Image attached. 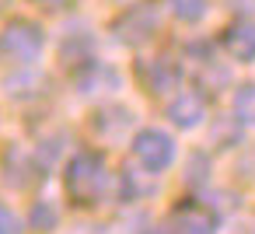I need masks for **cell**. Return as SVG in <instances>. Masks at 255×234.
<instances>
[{
	"label": "cell",
	"instance_id": "cell-1",
	"mask_svg": "<svg viewBox=\"0 0 255 234\" xmlns=\"http://www.w3.org/2000/svg\"><path fill=\"white\" fill-rule=\"evenodd\" d=\"M63 185H67V196L81 206H91L105 196L109 189V164L98 150H77L63 171Z\"/></svg>",
	"mask_w": 255,
	"mask_h": 234
},
{
	"label": "cell",
	"instance_id": "cell-2",
	"mask_svg": "<svg viewBox=\"0 0 255 234\" xmlns=\"http://www.w3.org/2000/svg\"><path fill=\"white\" fill-rule=\"evenodd\" d=\"M46 49V32L39 21L28 18H11L0 28V67H18L28 70Z\"/></svg>",
	"mask_w": 255,
	"mask_h": 234
},
{
	"label": "cell",
	"instance_id": "cell-3",
	"mask_svg": "<svg viewBox=\"0 0 255 234\" xmlns=\"http://www.w3.org/2000/svg\"><path fill=\"white\" fill-rule=\"evenodd\" d=\"M133 157L147 175H161L175 164L178 157V143L171 140V133L164 129H140L133 136Z\"/></svg>",
	"mask_w": 255,
	"mask_h": 234
},
{
	"label": "cell",
	"instance_id": "cell-4",
	"mask_svg": "<svg viewBox=\"0 0 255 234\" xmlns=\"http://www.w3.org/2000/svg\"><path fill=\"white\" fill-rule=\"evenodd\" d=\"M161 28V11L154 4H133L112 21V39L123 46H143Z\"/></svg>",
	"mask_w": 255,
	"mask_h": 234
},
{
	"label": "cell",
	"instance_id": "cell-5",
	"mask_svg": "<svg viewBox=\"0 0 255 234\" xmlns=\"http://www.w3.org/2000/svg\"><path fill=\"white\" fill-rule=\"evenodd\" d=\"M217 227H220V220H217V213L210 206H203V203H182V206H175L168 213L161 234H217Z\"/></svg>",
	"mask_w": 255,
	"mask_h": 234
},
{
	"label": "cell",
	"instance_id": "cell-6",
	"mask_svg": "<svg viewBox=\"0 0 255 234\" xmlns=\"http://www.w3.org/2000/svg\"><path fill=\"white\" fill-rule=\"evenodd\" d=\"M136 74H140V84L150 91V95H171L178 91L182 84V67L168 56H154V60H140L136 63Z\"/></svg>",
	"mask_w": 255,
	"mask_h": 234
},
{
	"label": "cell",
	"instance_id": "cell-7",
	"mask_svg": "<svg viewBox=\"0 0 255 234\" xmlns=\"http://www.w3.org/2000/svg\"><path fill=\"white\" fill-rule=\"evenodd\" d=\"M220 46L234 63H255V21L238 18L220 32Z\"/></svg>",
	"mask_w": 255,
	"mask_h": 234
},
{
	"label": "cell",
	"instance_id": "cell-8",
	"mask_svg": "<svg viewBox=\"0 0 255 234\" xmlns=\"http://www.w3.org/2000/svg\"><path fill=\"white\" fill-rule=\"evenodd\" d=\"M168 119H171V126H178L185 133L189 129H199L206 122V102H203V95L199 91H178V95H171Z\"/></svg>",
	"mask_w": 255,
	"mask_h": 234
},
{
	"label": "cell",
	"instance_id": "cell-9",
	"mask_svg": "<svg viewBox=\"0 0 255 234\" xmlns=\"http://www.w3.org/2000/svg\"><path fill=\"white\" fill-rule=\"evenodd\" d=\"M119 88V74L98 60H81V70H77V91L81 95H98V91H112Z\"/></svg>",
	"mask_w": 255,
	"mask_h": 234
},
{
	"label": "cell",
	"instance_id": "cell-10",
	"mask_svg": "<svg viewBox=\"0 0 255 234\" xmlns=\"http://www.w3.org/2000/svg\"><path fill=\"white\" fill-rule=\"evenodd\" d=\"M32 171H35V154H25L21 147H11L7 157H4V182L11 189H28Z\"/></svg>",
	"mask_w": 255,
	"mask_h": 234
},
{
	"label": "cell",
	"instance_id": "cell-11",
	"mask_svg": "<svg viewBox=\"0 0 255 234\" xmlns=\"http://www.w3.org/2000/svg\"><path fill=\"white\" fill-rule=\"evenodd\" d=\"M129 122H133V112L123 109V105H109V109H102V112L95 116V129L105 133L109 140H112V136H123V129H126Z\"/></svg>",
	"mask_w": 255,
	"mask_h": 234
},
{
	"label": "cell",
	"instance_id": "cell-12",
	"mask_svg": "<svg viewBox=\"0 0 255 234\" xmlns=\"http://www.w3.org/2000/svg\"><path fill=\"white\" fill-rule=\"evenodd\" d=\"M171 18H178L182 25H199L210 11V0H164Z\"/></svg>",
	"mask_w": 255,
	"mask_h": 234
},
{
	"label": "cell",
	"instance_id": "cell-13",
	"mask_svg": "<svg viewBox=\"0 0 255 234\" xmlns=\"http://www.w3.org/2000/svg\"><path fill=\"white\" fill-rule=\"evenodd\" d=\"M231 109H234V119L241 126H255V81L252 84H241L231 98Z\"/></svg>",
	"mask_w": 255,
	"mask_h": 234
},
{
	"label": "cell",
	"instance_id": "cell-14",
	"mask_svg": "<svg viewBox=\"0 0 255 234\" xmlns=\"http://www.w3.org/2000/svg\"><path fill=\"white\" fill-rule=\"evenodd\" d=\"M60 227V210H56V203H49V199H39L35 206H32V231H56Z\"/></svg>",
	"mask_w": 255,
	"mask_h": 234
},
{
	"label": "cell",
	"instance_id": "cell-15",
	"mask_svg": "<svg viewBox=\"0 0 255 234\" xmlns=\"http://www.w3.org/2000/svg\"><path fill=\"white\" fill-rule=\"evenodd\" d=\"M185 182H189V185H206V182H210V154L196 150V154L189 157V175H185Z\"/></svg>",
	"mask_w": 255,
	"mask_h": 234
},
{
	"label": "cell",
	"instance_id": "cell-16",
	"mask_svg": "<svg viewBox=\"0 0 255 234\" xmlns=\"http://www.w3.org/2000/svg\"><path fill=\"white\" fill-rule=\"evenodd\" d=\"M0 234H25V220L4 203H0Z\"/></svg>",
	"mask_w": 255,
	"mask_h": 234
},
{
	"label": "cell",
	"instance_id": "cell-17",
	"mask_svg": "<svg viewBox=\"0 0 255 234\" xmlns=\"http://www.w3.org/2000/svg\"><path fill=\"white\" fill-rule=\"evenodd\" d=\"M32 4H39L42 11H63V7L74 4V0H32Z\"/></svg>",
	"mask_w": 255,
	"mask_h": 234
},
{
	"label": "cell",
	"instance_id": "cell-18",
	"mask_svg": "<svg viewBox=\"0 0 255 234\" xmlns=\"http://www.w3.org/2000/svg\"><path fill=\"white\" fill-rule=\"evenodd\" d=\"M70 234H109V231H105L102 224H77Z\"/></svg>",
	"mask_w": 255,
	"mask_h": 234
},
{
	"label": "cell",
	"instance_id": "cell-19",
	"mask_svg": "<svg viewBox=\"0 0 255 234\" xmlns=\"http://www.w3.org/2000/svg\"><path fill=\"white\" fill-rule=\"evenodd\" d=\"M227 4H231V7H245V4H248V0H227Z\"/></svg>",
	"mask_w": 255,
	"mask_h": 234
},
{
	"label": "cell",
	"instance_id": "cell-20",
	"mask_svg": "<svg viewBox=\"0 0 255 234\" xmlns=\"http://www.w3.org/2000/svg\"><path fill=\"white\" fill-rule=\"evenodd\" d=\"M7 4H11V0H0V11H4V7H7Z\"/></svg>",
	"mask_w": 255,
	"mask_h": 234
}]
</instances>
